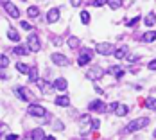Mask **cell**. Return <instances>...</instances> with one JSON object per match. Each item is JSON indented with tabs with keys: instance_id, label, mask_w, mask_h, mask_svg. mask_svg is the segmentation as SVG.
Here are the masks:
<instances>
[{
	"instance_id": "cell-8",
	"label": "cell",
	"mask_w": 156,
	"mask_h": 140,
	"mask_svg": "<svg viewBox=\"0 0 156 140\" xmlns=\"http://www.w3.org/2000/svg\"><path fill=\"white\" fill-rule=\"evenodd\" d=\"M88 109H90V111H97V113H104V111L108 109V106H106L101 99H95V101H92V102L88 104Z\"/></svg>"
},
{
	"instance_id": "cell-15",
	"label": "cell",
	"mask_w": 156,
	"mask_h": 140,
	"mask_svg": "<svg viewBox=\"0 0 156 140\" xmlns=\"http://www.w3.org/2000/svg\"><path fill=\"white\" fill-rule=\"evenodd\" d=\"M127 54H129V48H127V47L115 48V52H113V56H115L117 59H124V58H127Z\"/></svg>"
},
{
	"instance_id": "cell-31",
	"label": "cell",
	"mask_w": 156,
	"mask_h": 140,
	"mask_svg": "<svg viewBox=\"0 0 156 140\" xmlns=\"http://www.w3.org/2000/svg\"><path fill=\"white\" fill-rule=\"evenodd\" d=\"M138 22H140V16H135L133 20H129V22H126V25H127V27H133V25H136Z\"/></svg>"
},
{
	"instance_id": "cell-24",
	"label": "cell",
	"mask_w": 156,
	"mask_h": 140,
	"mask_svg": "<svg viewBox=\"0 0 156 140\" xmlns=\"http://www.w3.org/2000/svg\"><path fill=\"white\" fill-rule=\"evenodd\" d=\"M16 66V70H18V72H20V74H25V76H27V72H29V68H31V66H29V65H25V63H16L15 65Z\"/></svg>"
},
{
	"instance_id": "cell-3",
	"label": "cell",
	"mask_w": 156,
	"mask_h": 140,
	"mask_svg": "<svg viewBox=\"0 0 156 140\" xmlns=\"http://www.w3.org/2000/svg\"><path fill=\"white\" fill-rule=\"evenodd\" d=\"M27 48L31 52H40L41 50V41H40V36L38 34H31L27 38Z\"/></svg>"
},
{
	"instance_id": "cell-2",
	"label": "cell",
	"mask_w": 156,
	"mask_h": 140,
	"mask_svg": "<svg viewBox=\"0 0 156 140\" xmlns=\"http://www.w3.org/2000/svg\"><path fill=\"white\" fill-rule=\"evenodd\" d=\"M95 52L101 54V56H111L115 52V47L111 43H108V41H101V43L95 45Z\"/></svg>"
},
{
	"instance_id": "cell-5",
	"label": "cell",
	"mask_w": 156,
	"mask_h": 140,
	"mask_svg": "<svg viewBox=\"0 0 156 140\" xmlns=\"http://www.w3.org/2000/svg\"><path fill=\"white\" fill-rule=\"evenodd\" d=\"M92 58H94V52H92L90 48H84V50H81V52H79L77 65H79V66H84V65H88V63L92 61Z\"/></svg>"
},
{
	"instance_id": "cell-30",
	"label": "cell",
	"mask_w": 156,
	"mask_h": 140,
	"mask_svg": "<svg viewBox=\"0 0 156 140\" xmlns=\"http://www.w3.org/2000/svg\"><path fill=\"white\" fill-rule=\"evenodd\" d=\"M52 127H54L56 131H63V129H65V126L61 124V120H54V124H52Z\"/></svg>"
},
{
	"instance_id": "cell-7",
	"label": "cell",
	"mask_w": 156,
	"mask_h": 140,
	"mask_svg": "<svg viewBox=\"0 0 156 140\" xmlns=\"http://www.w3.org/2000/svg\"><path fill=\"white\" fill-rule=\"evenodd\" d=\"M50 59H52L54 65H58V66H68V65H70V59H68L66 56L59 54V52H54V54L50 56Z\"/></svg>"
},
{
	"instance_id": "cell-4",
	"label": "cell",
	"mask_w": 156,
	"mask_h": 140,
	"mask_svg": "<svg viewBox=\"0 0 156 140\" xmlns=\"http://www.w3.org/2000/svg\"><path fill=\"white\" fill-rule=\"evenodd\" d=\"M27 113L32 115V117H45V115H47V109L43 108L41 104L32 102V104H29V108H27Z\"/></svg>"
},
{
	"instance_id": "cell-29",
	"label": "cell",
	"mask_w": 156,
	"mask_h": 140,
	"mask_svg": "<svg viewBox=\"0 0 156 140\" xmlns=\"http://www.w3.org/2000/svg\"><path fill=\"white\" fill-rule=\"evenodd\" d=\"M7 66H9V58L0 54V68H7Z\"/></svg>"
},
{
	"instance_id": "cell-34",
	"label": "cell",
	"mask_w": 156,
	"mask_h": 140,
	"mask_svg": "<svg viewBox=\"0 0 156 140\" xmlns=\"http://www.w3.org/2000/svg\"><path fill=\"white\" fill-rule=\"evenodd\" d=\"M20 25H22V29H25V31H31V29H32V25L29 23V22H22Z\"/></svg>"
},
{
	"instance_id": "cell-28",
	"label": "cell",
	"mask_w": 156,
	"mask_h": 140,
	"mask_svg": "<svg viewBox=\"0 0 156 140\" xmlns=\"http://www.w3.org/2000/svg\"><path fill=\"white\" fill-rule=\"evenodd\" d=\"M81 22H83L84 25L90 23V13H88V11H81Z\"/></svg>"
},
{
	"instance_id": "cell-22",
	"label": "cell",
	"mask_w": 156,
	"mask_h": 140,
	"mask_svg": "<svg viewBox=\"0 0 156 140\" xmlns=\"http://www.w3.org/2000/svg\"><path fill=\"white\" fill-rule=\"evenodd\" d=\"M106 4H108L109 9H113V11H117V9H120V7H122V0H108Z\"/></svg>"
},
{
	"instance_id": "cell-25",
	"label": "cell",
	"mask_w": 156,
	"mask_h": 140,
	"mask_svg": "<svg viewBox=\"0 0 156 140\" xmlns=\"http://www.w3.org/2000/svg\"><path fill=\"white\" fill-rule=\"evenodd\" d=\"M144 106H145L147 109H156V99L154 97H147L145 102H144Z\"/></svg>"
},
{
	"instance_id": "cell-43",
	"label": "cell",
	"mask_w": 156,
	"mask_h": 140,
	"mask_svg": "<svg viewBox=\"0 0 156 140\" xmlns=\"http://www.w3.org/2000/svg\"><path fill=\"white\" fill-rule=\"evenodd\" d=\"M153 137H154V138H156V129H154V131H153Z\"/></svg>"
},
{
	"instance_id": "cell-35",
	"label": "cell",
	"mask_w": 156,
	"mask_h": 140,
	"mask_svg": "<svg viewBox=\"0 0 156 140\" xmlns=\"http://www.w3.org/2000/svg\"><path fill=\"white\" fill-rule=\"evenodd\" d=\"M106 2H108V0H94V5L95 7H102Z\"/></svg>"
},
{
	"instance_id": "cell-32",
	"label": "cell",
	"mask_w": 156,
	"mask_h": 140,
	"mask_svg": "<svg viewBox=\"0 0 156 140\" xmlns=\"http://www.w3.org/2000/svg\"><path fill=\"white\" fill-rule=\"evenodd\" d=\"M138 59H140V56H136V54H131V56H129V54H127V61L129 63H135V61H138Z\"/></svg>"
},
{
	"instance_id": "cell-13",
	"label": "cell",
	"mask_w": 156,
	"mask_h": 140,
	"mask_svg": "<svg viewBox=\"0 0 156 140\" xmlns=\"http://www.w3.org/2000/svg\"><path fill=\"white\" fill-rule=\"evenodd\" d=\"M54 102H56V106L66 108V106H70V97H68V95H58Z\"/></svg>"
},
{
	"instance_id": "cell-38",
	"label": "cell",
	"mask_w": 156,
	"mask_h": 140,
	"mask_svg": "<svg viewBox=\"0 0 156 140\" xmlns=\"http://www.w3.org/2000/svg\"><path fill=\"white\" fill-rule=\"evenodd\" d=\"M52 43H54V45H61V43H63V40L56 36V38H52Z\"/></svg>"
},
{
	"instance_id": "cell-41",
	"label": "cell",
	"mask_w": 156,
	"mask_h": 140,
	"mask_svg": "<svg viewBox=\"0 0 156 140\" xmlns=\"http://www.w3.org/2000/svg\"><path fill=\"white\" fill-rule=\"evenodd\" d=\"M95 92L99 93V95H104V90H102L101 86H97V84H95Z\"/></svg>"
},
{
	"instance_id": "cell-33",
	"label": "cell",
	"mask_w": 156,
	"mask_h": 140,
	"mask_svg": "<svg viewBox=\"0 0 156 140\" xmlns=\"http://www.w3.org/2000/svg\"><path fill=\"white\" fill-rule=\"evenodd\" d=\"M90 126H92V129H99V127H101V120H99V119H94Z\"/></svg>"
},
{
	"instance_id": "cell-21",
	"label": "cell",
	"mask_w": 156,
	"mask_h": 140,
	"mask_svg": "<svg viewBox=\"0 0 156 140\" xmlns=\"http://www.w3.org/2000/svg\"><path fill=\"white\" fill-rule=\"evenodd\" d=\"M7 38H9V40H11V41H20V34H18V31H16V29H13V27H11V29H7Z\"/></svg>"
},
{
	"instance_id": "cell-10",
	"label": "cell",
	"mask_w": 156,
	"mask_h": 140,
	"mask_svg": "<svg viewBox=\"0 0 156 140\" xmlns=\"http://www.w3.org/2000/svg\"><path fill=\"white\" fill-rule=\"evenodd\" d=\"M52 88H56V90H59V92H65V90L68 88V83H66L65 77H58V79H54Z\"/></svg>"
},
{
	"instance_id": "cell-23",
	"label": "cell",
	"mask_w": 156,
	"mask_h": 140,
	"mask_svg": "<svg viewBox=\"0 0 156 140\" xmlns=\"http://www.w3.org/2000/svg\"><path fill=\"white\" fill-rule=\"evenodd\" d=\"M27 16H29V18H36V16H40V7H38V5H31V7L27 9Z\"/></svg>"
},
{
	"instance_id": "cell-42",
	"label": "cell",
	"mask_w": 156,
	"mask_h": 140,
	"mask_svg": "<svg viewBox=\"0 0 156 140\" xmlns=\"http://www.w3.org/2000/svg\"><path fill=\"white\" fill-rule=\"evenodd\" d=\"M7 2H9V0H0V4H2V5H5Z\"/></svg>"
},
{
	"instance_id": "cell-20",
	"label": "cell",
	"mask_w": 156,
	"mask_h": 140,
	"mask_svg": "<svg viewBox=\"0 0 156 140\" xmlns=\"http://www.w3.org/2000/svg\"><path fill=\"white\" fill-rule=\"evenodd\" d=\"M27 77H29V81H31V83H36V81H38V68H36V66H31V68H29V72H27Z\"/></svg>"
},
{
	"instance_id": "cell-19",
	"label": "cell",
	"mask_w": 156,
	"mask_h": 140,
	"mask_svg": "<svg viewBox=\"0 0 156 140\" xmlns=\"http://www.w3.org/2000/svg\"><path fill=\"white\" fill-rule=\"evenodd\" d=\"M144 23L147 25V27H153L156 23V13H149V15H145L144 18Z\"/></svg>"
},
{
	"instance_id": "cell-26",
	"label": "cell",
	"mask_w": 156,
	"mask_h": 140,
	"mask_svg": "<svg viewBox=\"0 0 156 140\" xmlns=\"http://www.w3.org/2000/svg\"><path fill=\"white\" fill-rule=\"evenodd\" d=\"M13 52H15L16 56H27V52H29V50H27V47H15V48H13Z\"/></svg>"
},
{
	"instance_id": "cell-36",
	"label": "cell",
	"mask_w": 156,
	"mask_h": 140,
	"mask_svg": "<svg viewBox=\"0 0 156 140\" xmlns=\"http://www.w3.org/2000/svg\"><path fill=\"white\" fill-rule=\"evenodd\" d=\"M4 138H5V140H16V138H18V135H16V133H7Z\"/></svg>"
},
{
	"instance_id": "cell-6",
	"label": "cell",
	"mask_w": 156,
	"mask_h": 140,
	"mask_svg": "<svg viewBox=\"0 0 156 140\" xmlns=\"http://www.w3.org/2000/svg\"><path fill=\"white\" fill-rule=\"evenodd\" d=\"M106 72L101 68V66H92L88 72H86V79H90V81H97V79H101L104 76Z\"/></svg>"
},
{
	"instance_id": "cell-17",
	"label": "cell",
	"mask_w": 156,
	"mask_h": 140,
	"mask_svg": "<svg viewBox=\"0 0 156 140\" xmlns=\"http://www.w3.org/2000/svg\"><path fill=\"white\" fill-rule=\"evenodd\" d=\"M66 45L70 47L72 50H76V48H79V45H81V40H79L77 36H70V38L66 40Z\"/></svg>"
},
{
	"instance_id": "cell-39",
	"label": "cell",
	"mask_w": 156,
	"mask_h": 140,
	"mask_svg": "<svg viewBox=\"0 0 156 140\" xmlns=\"http://www.w3.org/2000/svg\"><path fill=\"white\" fill-rule=\"evenodd\" d=\"M147 68H149V70H156V59H153V61L149 63V65H147Z\"/></svg>"
},
{
	"instance_id": "cell-40",
	"label": "cell",
	"mask_w": 156,
	"mask_h": 140,
	"mask_svg": "<svg viewBox=\"0 0 156 140\" xmlns=\"http://www.w3.org/2000/svg\"><path fill=\"white\" fill-rule=\"evenodd\" d=\"M117 106H119V102H111V104L108 106V109H109V111H115V108H117Z\"/></svg>"
},
{
	"instance_id": "cell-14",
	"label": "cell",
	"mask_w": 156,
	"mask_h": 140,
	"mask_svg": "<svg viewBox=\"0 0 156 140\" xmlns=\"http://www.w3.org/2000/svg\"><path fill=\"white\" fill-rule=\"evenodd\" d=\"M142 41L144 43H153L156 41V31H147L142 34Z\"/></svg>"
},
{
	"instance_id": "cell-12",
	"label": "cell",
	"mask_w": 156,
	"mask_h": 140,
	"mask_svg": "<svg viewBox=\"0 0 156 140\" xmlns=\"http://www.w3.org/2000/svg\"><path fill=\"white\" fill-rule=\"evenodd\" d=\"M59 16H61L59 9H58V7H52V9L47 13V22L48 23H56V22L59 20Z\"/></svg>"
},
{
	"instance_id": "cell-16",
	"label": "cell",
	"mask_w": 156,
	"mask_h": 140,
	"mask_svg": "<svg viewBox=\"0 0 156 140\" xmlns=\"http://www.w3.org/2000/svg\"><path fill=\"white\" fill-rule=\"evenodd\" d=\"M29 138H32V140L45 138V131H43L41 127H36V129H32V131H31V137H29Z\"/></svg>"
},
{
	"instance_id": "cell-27",
	"label": "cell",
	"mask_w": 156,
	"mask_h": 140,
	"mask_svg": "<svg viewBox=\"0 0 156 140\" xmlns=\"http://www.w3.org/2000/svg\"><path fill=\"white\" fill-rule=\"evenodd\" d=\"M90 122H92V117L86 113V115H83L81 119H79V124L81 126H90Z\"/></svg>"
},
{
	"instance_id": "cell-11",
	"label": "cell",
	"mask_w": 156,
	"mask_h": 140,
	"mask_svg": "<svg viewBox=\"0 0 156 140\" xmlns=\"http://www.w3.org/2000/svg\"><path fill=\"white\" fill-rule=\"evenodd\" d=\"M4 7H5V13L11 16V18H20V11H18V7H16L15 4L7 2V4H5Z\"/></svg>"
},
{
	"instance_id": "cell-9",
	"label": "cell",
	"mask_w": 156,
	"mask_h": 140,
	"mask_svg": "<svg viewBox=\"0 0 156 140\" xmlns=\"http://www.w3.org/2000/svg\"><path fill=\"white\" fill-rule=\"evenodd\" d=\"M15 92H16V95H18V99H20V101H25V102H29V101H31V92H29L25 86H18Z\"/></svg>"
},
{
	"instance_id": "cell-1",
	"label": "cell",
	"mask_w": 156,
	"mask_h": 140,
	"mask_svg": "<svg viewBox=\"0 0 156 140\" xmlns=\"http://www.w3.org/2000/svg\"><path fill=\"white\" fill-rule=\"evenodd\" d=\"M147 126H149V119L147 117H140V119H135L133 122H129L126 126V131L127 133H135V131H138L142 127H147Z\"/></svg>"
},
{
	"instance_id": "cell-18",
	"label": "cell",
	"mask_w": 156,
	"mask_h": 140,
	"mask_svg": "<svg viewBox=\"0 0 156 140\" xmlns=\"http://www.w3.org/2000/svg\"><path fill=\"white\" fill-rule=\"evenodd\" d=\"M127 111H129L127 104H119V106L115 108V111H113V113H115L117 117H126V115H127Z\"/></svg>"
},
{
	"instance_id": "cell-37",
	"label": "cell",
	"mask_w": 156,
	"mask_h": 140,
	"mask_svg": "<svg viewBox=\"0 0 156 140\" xmlns=\"http://www.w3.org/2000/svg\"><path fill=\"white\" fill-rule=\"evenodd\" d=\"M81 4H83V0H70V5L72 7H79Z\"/></svg>"
}]
</instances>
